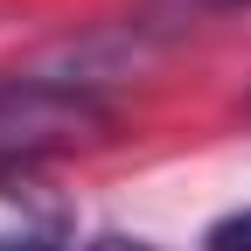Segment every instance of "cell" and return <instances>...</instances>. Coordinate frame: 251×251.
<instances>
[{
  "label": "cell",
  "mask_w": 251,
  "mask_h": 251,
  "mask_svg": "<svg viewBox=\"0 0 251 251\" xmlns=\"http://www.w3.org/2000/svg\"><path fill=\"white\" fill-rule=\"evenodd\" d=\"M112 133V105L77 77H0V175L42 168L56 153L98 147Z\"/></svg>",
  "instance_id": "cell-1"
},
{
  "label": "cell",
  "mask_w": 251,
  "mask_h": 251,
  "mask_svg": "<svg viewBox=\"0 0 251 251\" xmlns=\"http://www.w3.org/2000/svg\"><path fill=\"white\" fill-rule=\"evenodd\" d=\"M202 251H251V209H237V216H224V224H209V237H202Z\"/></svg>",
  "instance_id": "cell-2"
},
{
  "label": "cell",
  "mask_w": 251,
  "mask_h": 251,
  "mask_svg": "<svg viewBox=\"0 0 251 251\" xmlns=\"http://www.w3.org/2000/svg\"><path fill=\"white\" fill-rule=\"evenodd\" d=\"M91 251H153L147 237H119V230H105V237H91Z\"/></svg>",
  "instance_id": "cell-3"
},
{
  "label": "cell",
  "mask_w": 251,
  "mask_h": 251,
  "mask_svg": "<svg viewBox=\"0 0 251 251\" xmlns=\"http://www.w3.org/2000/svg\"><path fill=\"white\" fill-rule=\"evenodd\" d=\"M0 251H56V244L35 237V230H14V237H0Z\"/></svg>",
  "instance_id": "cell-4"
},
{
  "label": "cell",
  "mask_w": 251,
  "mask_h": 251,
  "mask_svg": "<svg viewBox=\"0 0 251 251\" xmlns=\"http://www.w3.org/2000/svg\"><path fill=\"white\" fill-rule=\"evenodd\" d=\"M202 7H251V0H202Z\"/></svg>",
  "instance_id": "cell-5"
}]
</instances>
